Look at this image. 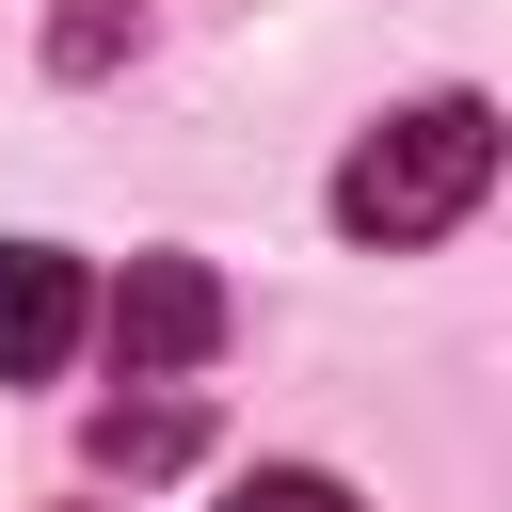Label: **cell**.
I'll return each mask as SVG.
<instances>
[{"label": "cell", "mask_w": 512, "mask_h": 512, "mask_svg": "<svg viewBox=\"0 0 512 512\" xmlns=\"http://www.w3.org/2000/svg\"><path fill=\"white\" fill-rule=\"evenodd\" d=\"M96 336H112L128 384H176V368L224 352V272H208V256H128L112 304H96Z\"/></svg>", "instance_id": "cell-2"}, {"label": "cell", "mask_w": 512, "mask_h": 512, "mask_svg": "<svg viewBox=\"0 0 512 512\" xmlns=\"http://www.w3.org/2000/svg\"><path fill=\"white\" fill-rule=\"evenodd\" d=\"M480 192H496V112H480V96H416V112H384V128L336 160V224H352L368 256L448 240Z\"/></svg>", "instance_id": "cell-1"}, {"label": "cell", "mask_w": 512, "mask_h": 512, "mask_svg": "<svg viewBox=\"0 0 512 512\" xmlns=\"http://www.w3.org/2000/svg\"><path fill=\"white\" fill-rule=\"evenodd\" d=\"M112 48H144V16H128V0H80V16L48 32V64H64V80H96Z\"/></svg>", "instance_id": "cell-5"}, {"label": "cell", "mask_w": 512, "mask_h": 512, "mask_svg": "<svg viewBox=\"0 0 512 512\" xmlns=\"http://www.w3.org/2000/svg\"><path fill=\"white\" fill-rule=\"evenodd\" d=\"M80 336H96V288H80V256H48V240H0V384H48Z\"/></svg>", "instance_id": "cell-3"}, {"label": "cell", "mask_w": 512, "mask_h": 512, "mask_svg": "<svg viewBox=\"0 0 512 512\" xmlns=\"http://www.w3.org/2000/svg\"><path fill=\"white\" fill-rule=\"evenodd\" d=\"M224 512H352V480H320V464H256Z\"/></svg>", "instance_id": "cell-6"}, {"label": "cell", "mask_w": 512, "mask_h": 512, "mask_svg": "<svg viewBox=\"0 0 512 512\" xmlns=\"http://www.w3.org/2000/svg\"><path fill=\"white\" fill-rule=\"evenodd\" d=\"M192 448H208V400H176V384L96 400V480H160V464H192Z\"/></svg>", "instance_id": "cell-4"}]
</instances>
